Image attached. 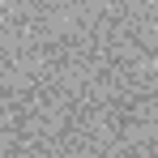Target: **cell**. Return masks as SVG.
<instances>
[]
</instances>
